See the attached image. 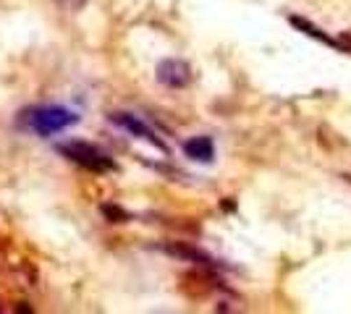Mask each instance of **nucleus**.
Instances as JSON below:
<instances>
[{"label":"nucleus","mask_w":351,"mask_h":314,"mask_svg":"<svg viewBox=\"0 0 351 314\" xmlns=\"http://www.w3.org/2000/svg\"><path fill=\"white\" fill-rule=\"evenodd\" d=\"M79 120L76 113L66 110V107H58V105H45V107H32L24 113V126L32 129L34 134L40 136H53L69 129Z\"/></svg>","instance_id":"1"},{"label":"nucleus","mask_w":351,"mask_h":314,"mask_svg":"<svg viewBox=\"0 0 351 314\" xmlns=\"http://www.w3.org/2000/svg\"><path fill=\"white\" fill-rule=\"evenodd\" d=\"M58 152L63 157H69L71 163L82 165L87 170H95V173H105V170H116V163L105 155L100 147L89 144V142H66L60 144Z\"/></svg>","instance_id":"2"},{"label":"nucleus","mask_w":351,"mask_h":314,"mask_svg":"<svg viewBox=\"0 0 351 314\" xmlns=\"http://www.w3.org/2000/svg\"><path fill=\"white\" fill-rule=\"evenodd\" d=\"M158 81L162 87H171V90H184L191 84V66L186 60H178V58H165L158 63Z\"/></svg>","instance_id":"3"},{"label":"nucleus","mask_w":351,"mask_h":314,"mask_svg":"<svg viewBox=\"0 0 351 314\" xmlns=\"http://www.w3.org/2000/svg\"><path fill=\"white\" fill-rule=\"evenodd\" d=\"M108 118H110V123H116V126H121V129H126L129 134L139 136V139H147V142H149V144H155L158 150H165V144L158 139V134H155L147 123H142L136 116H132V113H110Z\"/></svg>","instance_id":"4"},{"label":"nucleus","mask_w":351,"mask_h":314,"mask_svg":"<svg viewBox=\"0 0 351 314\" xmlns=\"http://www.w3.org/2000/svg\"><path fill=\"white\" fill-rule=\"evenodd\" d=\"M184 155L194 163H213L215 160V144L210 136H191L184 144Z\"/></svg>","instance_id":"5"},{"label":"nucleus","mask_w":351,"mask_h":314,"mask_svg":"<svg viewBox=\"0 0 351 314\" xmlns=\"http://www.w3.org/2000/svg\"><path fill=\"white\" fill-rule=\"evenodd\" d=\"M162 252L171 257H178V259H186V262H194V265H202V267H215L213 257H207L205 252H199L197 246H189V244H165Z\"/></svg>","instance_id":"6"},{"label":"nucleus","mask_w":351,"mask_h":314,"mask_svg":"<svg viewBox=\"0 0 351 314\" xmlns=\"http://www.w3.org/2000/svg\"><path fill=\"white\" fill-rule=\"evenodd\" d=\"M293 27L299 31H304V34H309V37H315V40H320V42H325V45H330V47H343L341 45V40H333V37H328L325 31H320L317 27H312L307 18H302V16H291L289 18Z\"/></svg>","instance_id":"7"},{"label":"nucleus","mask_w":351,"mask_h":314,"mask_svg":"<svg viewBox=\"0 0 351 314\" xmlns=\"http://www.w3.org/2000/svg\"><path fill=\"white\" fill-rule=\"evenodd\" d=\"M103 215L110 220V223H126L129 220V212L126 209H121L118 205H103Z\"/></svg>","instance_id":"8"},{"label":"nucleus","mask_w":351,"mask_h":314,"mask_svg":"<svg viewBox=\"0 0 351 314\" xmlns=\"http://www.w3.org/2000/svg\"><path fill=\"white\" fill-rule=\"evenodd\" d=\"M60 8H66V11H71V14H76V11H82L84 8V3L87 0H56Z\"/></svg>","instance_id":"9"}]
</instances>
